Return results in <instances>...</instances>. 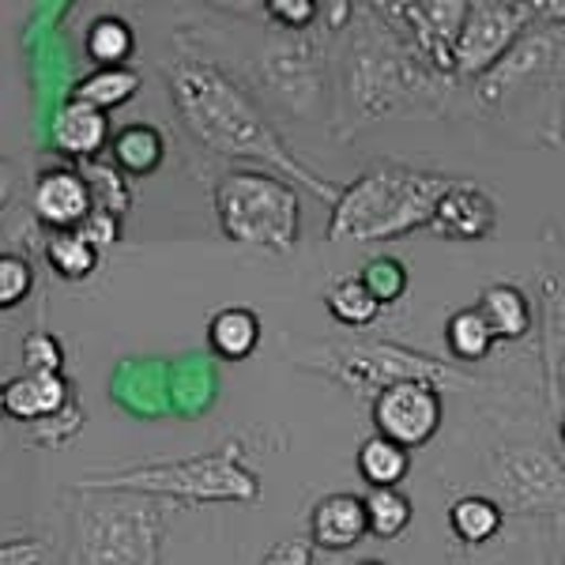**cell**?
Here are the masks:
<instances>
[{
  "label": "cell",
  "mask_w": 565,
  "mask_h": 565,
  "mask_svg": "<svg viewBox=\"0 0 565 565\" xmlns=\"http://www.w3.org/2000/svg\"><path fill=\"white\" fill-rule=\"evenodd\" d=\"M167 84L181 125L218 159L260 162V167L302 185L321 204H332L340 196V181H328L324 174L309 170L287 148L276 125L260 114V106L245 95V87L234 84L223 68L200 57H178L167 65Z\"/></svg>",
  "instance_id": "6da1fadb"
},
{
  "label": "cell",
  "mask_w": 565,
  "mask_h": 565,
  "mask_svg": "<svg viewBox=\"0 0 565 565\" xmlns=\"http://www.w3.org/2000/svg\"><path fill=\"white\" fill-rule=\"evenodd\" d=\"M449 174L412 170L399 162H377L362 170L351 185H340L328 215V242H396L426 231L437 196L449 185Z\"/></svg>",
  "instance_id": "7a4b0ae2"
},
{
  "label": "cell",
  "mask_w": 565,
  "mask_h": 565,
  "mask_svg": "<svg viewBox=\"0 0 565 565\" xmlns=\"http://www.w3.org/2000/svg\"><path fill=\"white\" fill-rule=\"evenodd\" d=\"M445 98H449V76L426 65L388 26L385 31H362L354 39L348 65V103L362 125L385 121V117L441 114Z\"/></svg>",
  "instance_id": "3957f363"
},
{
  "label": "cell",
  "mask_w": 565,
  "mask_h": 565,
  "mask_svg": "<svg viewBox=\"0 0 565 565\" xmlns=\"http://www.w3.org/2000/svg\"><path fill=\"white\" fill-rule=\"evenodd\" d=\"M76 490H136L185 505H253L260 501V479L253 468H245L242 441H223L212 452H196L185 460L162 463H136V468L103 471V476L76 479Z\"/></svg>",
  "instance_id": "277c9868"
},
{
  "label": "cell",
  "mask_w": 565,
  "mask_h": 565,
  "mask_svg": "<svg viewBox=\"0 0 565 565\" xmlns=\"http://www.w3.org/2000/svg\"><path fill=\"white\" fill-rule=\"evenodd\" d=\"M90 501L76 509L79 562L87 565H151L162 558L167 513L162 498L136 490H79Z\"/></svg>",
  "instance_id": "5b68a950"
},
{
  "label": "cell",
  "mask_w": 565,
  "mask_h": 565,
  "mask_svg": "<svg viewBox=\"0 0 565 565\" xmlns=\"http://www.w3.org/2000/svg\"><path fill=\"white\" fill-rule=\"evenodd\" d=\"M298 366L309 373H321L332 385L348 388L351 396L370 399L377 388L392 381H434L437 388H471L476 377H468L452 362L430 359L423 351H412L404 343L388 340H348V343H321L298 354Z\"/></svg>",
  "instance_id": "8992f818"
},
{
  "label": "cell",
  "mask_w": 565,
  "mask_h": 565,
  "mask_svg": "<svg viewBox=\"0 0 565 565\" xmlns=\"http://www.w3.org/2000/svg\"><path fill=\"white\" fill-rule=\"evenodd\" d=\"M215 218L231 242L287 257L302 234V200L276 170H231L215 185Z\"/></svg>",
  "instance_id": "52a82bcc"
},
{
  "label": "cell",
  "mask_w": 565,
  "mask_h": 565,
  "mask_svg": "<svg viewBox=\"0 0 565 565\" xmlns=\"http://www.w3.org/2000/svg\"><path fill=\"white\" fill-rule=\"evenodd\" d=\"M487 482L505 516H551L565 505V463L540 441L490 445Z\"/></svg>",
  "instance_id": "ba28073f"
},
{
  "label": "cell",
  "mask_w": 565,
  "mask_h": 565,
  "mask_svg": "<svg viewBox=\"0 0 565 565\" xmlns=\"http://www.w3.org/2000/svg\"><path fill=\"white\" fill-rule=\"evenodd\" d=\"M562 57H565V23H551V20H540L535 26L527 23L494 65L476 76L479 103L501 106L527 84L551 79L562 68Z\"/></svg>",
  "instance_id": "9c48e42d"
},
{
  "label": "cell",
  "mask_w": 565,
  "mask_h": 565,
  "mask_svg": "<svg viewBox=\"0 0 565 565\" xmlns=\"http://www.w3.org/2000/svg\"><path fill=\"white\" fill-rule=\"evenodd\" d=\"M527 23H535V15L521 0H468L452 42V76L476 79L479 72H487Z\"/></svg>",
  "instance_id": "30bf717a"
},
{
  "label": "cell",
  "mask_w": 565,
  "mask_h": 565,
  "mask_svg": "<svg viewBox=\"0 0 565 565\" xmlns=\"http://www.w3.org/2000/svg\"><path fill=\"white\" fill-rule=\"evenodd\" d=\"M373 430L399 441L404 449H423L434 441L445 418V399L434 381H392L370 396Z\"/></svg>",
  "instance_id": "8fae6325"
},
{
  "label": "cell",
  "mask_w": 565,
  "mask_h": 565,
  "mask_svg": "<svg viewBox=\"0 0 565 565\" xmlns=\"http://www.w3.org/2000/svg\"><path fill=\"white\" fill-rule=\"evenodd\" d=\"M426 231L445 242H487L498 231V204L482 185L468 178H452L437 196Z\"/></svg>",
  "instance_id": "7c38bea8"
},
{
  "label": "cell",
  "mask_w": 565,
  "mask_h": 565,
  "mask_svg": "<svg viewBox=\"0 0 565 565\" xmlns=\"http://www.w3.org/2000/svg\"><path fill=\"white\" fill-rule=\"evenodd\" d=\"M264 79L276 90L287 106L309 109L317 98V45L309 42L306 31H287L282 39H276L264 50Z\"/></svg>",
  "instance_id": "4fadbf2b"
},
{
  "label": "cell",
  "mask_w": 565,
  "mask_h": 565,
  "mask_svg": "<svg viewBox=\"0 0 565 565\" xmlns=\"http://www.w3.org/2000/svg\"><path fill=\"white\" fill-rule=\"evenodd\" d=\"M540 354H543V388L546 407L558 415L565 399V253L558 264L543 268L540 276Z\"/></svg>",
  "instance_id": "5bb4252c"
},
{
  "label": "cell",
  "mask_w": 565,
  "mask_h": 565,
  "mask_svg": "<svg viewBox=\"0 0 565 565\" xmlns=\"http://www.w3.org/2000/svg\"><path fill=\"white\" fill-rule=\"evenodd\" d=\"M366 535H370V521H366V501H362V494H328L309 513V543L317 551L328 554L354 551Z\"/></svg>",
  "instance_id": "9a60e30c"
},
{
  "label": "cell",
  "mask_w": 565,
  "mask_h": 565,
  "mask_svg": "<svg viewBox=\"0 0 565 565\" xmlns=\"http://www.w3.org/2000/svg\"><path fill=\"white\" fill-rule=\"evenodd\" d=\"M90 207H95V193H90L84 170H50L34 181V215L50 231H72Z\"/></svg>",
  "instance_id": "2e32d148"
},
{
  "label": "cell",
  "mask_w": 565,
  "mask_h": 565,
  "mask_svg": "<svg viewBox=\"0 0 565 565\" xmlns=\"http://www.w3.org/2000/svg\"><path fill=\"white\" fill-rule=\"evenodd\" d=\"M106 136H109L106 109L90 106L84 98H68L50 117V148L68 154V159H95L106 148Z\"/></svg>",
  "instance_id": "e0dca14e"
},
{
  "label": "cell",
  "mask_w": 565,
  "mask_h": 565,
  "mask_svg": "<svg viewBox=\"0 0 565 565\" xmlns=\"http://www.w3.org/2000/svg\"><path fill=\"white\" fill-rule=\"evenodd\" d=\"M68 396V381L61 373L26 370V377L4 385V415L20 418V423H45V418L65 412Z\"/></svg>",
  "instance_id": "ac0fdd59"
},
{
  "label": "cell",
  "mask_w": 565,
  "mask_h": 565,
  "mask_svg": "<svg viewBox=\"0 0 565 565\" xmlns=\"http://www.w3.org/2000/svg\"><path fill=\"white\" fill-rule=\"evenodd\" d=\"M476 309L487 317L498 343H516L532 332V298L521 287H513V282H490V287H482Z\"/></svg>",
  "instance_id": "d6986e66"
},
{
  "label": "cell",
  "mask_w": 565,
  "mask_h": 565,
  "mask_svg": "<svg viewBox=\"0 0 565 565\" xmlns=\"http://www.w3.org/2000/svg\"><path fill=\"white\" fill-rule=\"evenodd\" d=\"M207 348L223 362H245L260 348V317L245 306H226L207 321Z\"/></svg>",
  "instance_id": "ffe728a7"
},
{
  "label": "cell",
  "mask_w": 565,
  "mask_h": 565,
  "mask_svg": "<svg viewBox=\"0 0 565 565\" xmlns=\"http://www.w3.org/2000/svg\"><path fill=\"white\" fill-rule=\"evenodd\" d=\"M505 527V509L490 494H463L449 505V532L463 546H487L494 543Z\"/></svg>",
  "instance_id": "44dd1931"
},
{
  "label": "cell",
  "mask_w": 565,
  "mask_h": 565,
  "mask_svg": "<svg viewBox=\"0 0 565 565\" xmlns=\"http://www.w3.org/2000/svg\"><path fill=\"white\" fill-rule=\"evenodd\" d=\"M354 468L366 479V487H399L412 471V449L385 434H373L354 452Z\"/></svg>",
  "instance_id": "7402d4cb"
},
{
  "label": "cell",
  "mask_w": 565,
  "mask_h": 565,
  "mask_svg": "<svg viewBox=\"0 0 565 565\" xmlns=\"http://www.w3.org/2000/svg\"><path fill=\"white\" fill-rule=\"evenodd\" d=\"M324 309L343 328H370L385 306L373 298V290L362 282V276H343L324 290Z\"/></svg>",
  "instance_id": "603a6c76"
},
{
  "label": "cell",
  "mask_w": 565,
  "mask_h": 565,
  "mask_svg": "<svg viewBox=\"0 0 565 565\" xmlns=\"http://www.w3.org/2000/svg\"><path fill=\"white\" fill-rule=\"evenodd\" d=\"M498 335L490 332L487 317L479 313L476 306L468 309H457V313L445 321V348H449V354L457 362H482L490 351H494Z\"/></svg>",
  "instance_id": "cb8c5ba5"
},
{
  "label": "cell",
  "mask_w": 565,
  "mask_h": 565,
  "mask_svg": "<svg viewBox=\"0 0 565 565\" xmlns=\"http://www.w3.org/2000/svg\"><path fill=\"white\" fill-rule=\"evenodd\" d=\"M140 90V76L125 65H95L90 76L79 79L72 87V98H84V103L98 106V109H114V106H125L129 98H136Z\"/></svg>",
  "instance_id": "d4e9b609"
},
{
  "label": "cell",
  "mask_w": 565,
  "mask_h": 565,
  "mask_svg": "<svg viewBox=\"0 0 565 565\" xmlns=\"http://www.w3.org/2000/svg\"><path fill=\"white\" fill-rule=\"evenodd\" d=\"M362 501H366V521L373 540H399L412 527L415 505L399 487H370V494Z\"/></svg>",
  "instance_id": "484cf974"
},
{
  "label": "cell",
  "mask_w": 565,
  "mask_h": 565,
  "mask_svg": "<svg viewBox=\"0 0 565 565\" xmlns=\"http://www.w3.org/2000/svg\"><path fill=\"white\" fill-rule=\"evenodd\" d=\"M98 257H103V253H98L76 226H72V231H57L45 242V264H50L61 279H72V282L87 279L90 271L98 268Z\"/></svg>",
  "instance_id": "4316f807"
},
{
  "label": "cell",
  "mask_w": 565,
  "mask_h": 565,
  "mask_svg": "<svg viewBox=\"0 0 565 565\" xmlns=\"http://www.w3.org/2000/svg\"><path fill=\"white\" fill-rule=\"evenodd\" d=\"M162 154H167L162 151V136L151 125H129L114 140V159L129 178H148L162 162Z\"/></svg>",
  "instance_id": "83f0119b"
},
{
  "label": "cell",
  "mask_w": 565,
  "mask_h": 565,
  "mask_svg": "<svg viewBox=\"0 0 565 565\" xmlns=\"http://www.w3.org/2000/svg\"><path fill=\"white\" fill-rule=\"evenodd\" d=\"M84 50L95 65H125V61L136 53V34L125 20H114V15H103L87 26Z\"/></svg>",
  "instance_id": "f1b7e54d"
},
{
  "label": "cell",
  "mask_w": 565,
  "mask_h": 565,
  "mask_svg": "<svg viewBox=\"0 0 565 565\" xmlns=\"http://www.w3.org/2000/svg\"><path fill=\"white\" fill-rule=\"evenodd\" d=\"M84 162V178H87V185H90V193H95V204H103L109 207V212H117V215H125L129 212V204H132V196H129V174H125L121 167H95L90 159H79Z\"/></svg>",
  "instance_id": "f546056e"
},
{
  "label": "cell",
  "mask_w": 565,
  "mask_h": 565,
  "mask_svg": "<svg viewBox=\"0 0 565 565\" xmlns=\"http://www.w3.org/2000/svg\"><path fill=\"white\" fill-rule=\"evenodd\" d=\"M359 276L381 306H396L399 298L407 295V268H404V260H396V257H373L366 260V268H362Z\"/></svg>",
  "instance_id": "4dcf8cb0"
},
{
  "label": "cell",
  "mask_w": 565,
  "mask_h": 565,
  "mask_svg": "<svg viewBox=\"0 0 565 565\" xmlns=\"http://www.w3.org/2000/svg\"><path fill=\"white\" fill-rule=\"evenodd\" d=\"M34 290V271L31 264L15 253H0V309H15L26 302Z\"/></svg>",
  "instance_id": "1f68e13d"
},
{
  "label": "cell",
  "mask_w": 565,
  "mask_h": 565,
  "mask_svg": "<svg viewBox=\"0 0 565 565\" xmlns=\"http://www.w3.org/2000/svg\"><path fill=\"white\" fill-rule=\"evenodd\" d=\"M260 8L282 31H309L321 12V0H260Z\"/></svg>",
  "instance_id": "d6a6232c"
},
{
  "label": "cell",
  "mask_w": 565,
  "mask_h": 565,
  "mask_svg": "<svg viewBox=\"0 0 565 565\" xmlns=\"http://www.w3.org/2000/svg\"><path fill=\"white\" fill-rule=\"evenodd\" d=\"M76 231L84 234V238L95 245L98 253H106L109 245H117V234H121V215L109 212V207H103V204H95L84 218H79Z\"/></svg>",
  "instance_id": "836d02e7"
},
{
  "label": "cell",
  "mask_w": 565,
  "mask_h": 565,
  "mask_svg": "<svg viewBox=\"0 0 565 565\" xmlns=\"http://www.w3.org/2000/svg\"><path fill=\"white\" fill-rule=\"evenodd\" d=\"M23 362L26 370H42V373H61L65 366V351L53 340L50 332H31L23 340Z\"/></svg>",
  "instance_id": "e575fe53"
},
{
  "label": "cell",
  "mask_w": 565,
  "mask_h": 565,
  "mask_svg": "<svg viewBox=\"0 0 565 565\" xmlns=\"http://www.w3.org/2000/svg\"><path fill=\"white\" fill-rule=\"evenodd\" d=\"M264 562H268V565H309V562H313V543L282 540V543L271 546L268 554H264Z\"/></svg>",
  "instance_id": "d590c367"
},
{
  "label": "cell",
  "mask_w": 565,
  "mask_h": 565,
  "mask_svg": "<svg viewBox=\"0 0 565 565\" xmlns=\"http://www.w3.org/2000/svg\"><path fill=\"white\" fill-rule=\"evenodd\" d=\"M42 558H50V554L42 551L39 540H8V543H0V562H8V565H31V562H42Z\"/></svg>",
  "instance_id": "8d00e7d4"
},
{
  "label": "cell",
  "mask_w": 565,
  "mask_h": 565,
  "mask_svg": "<svg viewBox=\"0 0 565 565\" xmlns=\"http://www.w3.org/2000/svg\"><path fill=\"white\" fill-rule=\"evenodd\" d=\"M546 543H551V558L565 562V505L546 516Z\"/></svg>",
  "instance_id": "74e56055"
},
{
  "label": "cell",
  "mask_w": 565,
  "mask_h": 565,
  "mask_svg": "<svg viewBox=\"0 0 565 565\" xmlns=\"http://www.w3.org/2000/svg\"><path fill=\"white\" fill-rule=\"evenodd\" d=\"M535 20H551V23H565V0H521Z\"/></svg>",
  "instance_id": "f35d334b"
},
{
  "label": "cell",
  "mask_w": 565,
  "mask_h": 565,
  "mask_svg": "<svg viewBox=\"0 0 565 565\" xmlns=\"http://www.w3.org/2000/svg\"><path fill=\"white\" fill-rule=\"evenodd\" d=\"M12 193H15V170L8 167L4 159H0V207H8Z\"/></svg>",
  "instance_id": "ab89813d"
},
{
  "label": "cell",
  "mask_w": 565,
  "mask_h": 565,
  "mask_svg": "<svg viewBox=\"0 0 565 565\" xmlns=\"http://www.w3.org/2000/svg\"><path fill=\"white\" fill-rule=\"evenodd\" d=\"M207 4H218L223 12H238V15H249L260 8V0H207Z\"/></svg>",
  "instance_id": "60d3db41"
},
{
  "label": "cell",
  "mask_w": 565,
  "mask_h": 565,
  "mask_svg": "<svg viewBox=\"0 0 565 565\" xmlns=\"http://www.w3.org/2000/svg\"><path fill=\"white\" fill-rule=\"evenodd\" d=\"M558 434H562V445H565V412H562V418H558Z\"/></svg>",
  "instance_id": "b9f144b4"
},
{
  "label": "cell",
  "mask_w": 565,
  "mask_h": 565,
  "mask_svg": "<svg viewBox=\"0 0 565 565\" xmlns=\"http://www.w3.org/2000/svg\"><path fill=\"white\" fill-rule=\"evenodd\" d=\"M0 418H4V385H0Z\"/></svg>",
  "instance_id": "7bdbcfd3"
}]
</instances>
